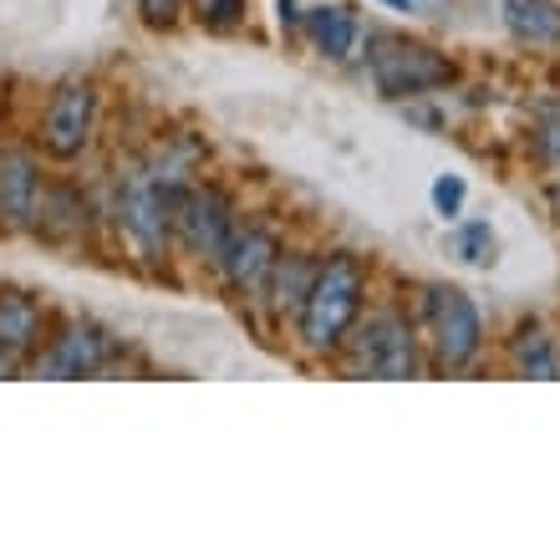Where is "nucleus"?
Masks as SVG:
<instances>
[{"label":"nucleus","mask_w":560,"mask_h":560,"mask_svg":"<svg viewBox=\"0 0 560 560\" xmlns=\"http://www.w3.org/2000/svg\"><path fill=\"white\" fill-rule=\"evenodd\" d=\"M372 295V270L362 255L331 250L322 255V270L311 280V295L301 316H295V341L306 357H337V347L347 341V331L357 326V316L368 311Z\"/></svg>","instance_id":"1"},{"label":"nucleus","mask_w":560,"mask_h":560,"mask_svg":"<svg viewBox=\"0 0 560 560\" xmlns=\"http://www.w3.org/2000/svg\"><path fill=\"white\" fill-rule=\"evenodd\" d=\"M418 347H423L418 322L398 301H383V306H368L357 316V326L337 347V362L347 377H387V383H402V377H418V372H423V352H418Z\"/></svg>","instance_id":"2"},{"label":"nucleus","mask_w":560,"mask_h":560,"mask_svg":"<svg viewBox=\"0 0 560 560\" xmlns=\"http://www.w3.org/2000/svg\"><path fill=\"white\" fill-rule=\"evenodd\" d=\"M174 205L178 189H163L159 178H148L143 163H128L113 174V220L128 235V245L153 266L174 255Z\"/></svg>","instance_id":"3"},{"label":"nucleus","mask_w":560,"mask_h":560,"mask_svg":"<svg viewBox=\"0 0 560 560\" xmlns=\"http://www.w3.org/2000/svg\"><path fill=\"white\" fill-rule=\"evenodd\" d=\"M423 316V341H428V362L439 372H464L479 362L485 352V316L458 285H428L418 301Z\"/></svg>","instance_id":"4"},{"label":"nucleus","mask_w":560,"mask_h":560,"mask_svg":"<svg viewBox=\"0 0 560 560\" xmlns=\"http://www.w3.org/2000/svg\"><path fill=\"white\" fill-rule=\"evenodd\" d=\"M235 224H240V205L230 189L209 184V178H194V184L178 189V205H174V250L178 255L205 260L214 270V260H220L224 240H230Z\"/></svg>","instance_id":"5"},{"label":"nucleus","mask_w":560,"mask_h":560,"mask_svg":"<svg viewBox=\"0 0 560 560\" xmlns=\"http://www.w3.org/2000/svg\"><path fill=\"white\" fill-rule=\"evenodd\" d=\"M285 250L280 245V230L270 220H245L230 230L224 240L220 260H214V276L230 295H235L240 306H260L266 301V280H270V266H276V255Z\"/></svg>","instance_id":"6"},{"label":"nucleus","mask_w":560,"mask_h":560,"mask_svg":"<svg viewBox=\"0 0 560 560\" xmlns=\"http://www.w3.org/2000/svg\"><path fill=\"white\" fill-rule=\"evenodd\" d=\"M372 82H377V92L383 97H423V92H439L448 88L458 77V67L443 51H433V46L423 42H402V36H387L377 51H372Z\"/></svg>","instance_id":"7"},{"label":"nucleus","mask_w":560,"mask_h":560,"mask_svg":"<svg viewBox=\"0 0 560 560\" xmlns=\"http://www.w3.org/2000/svg\"><path fill=\"white\" fill-rule=\"evenodd\" d=\"M118 362V337L97 322H61L31 357L36 377H97Z\"/></svg>","instance_id":"8"},{"label":"nucleus","mask_w":560,"mask_h":560,"mask_svg":"<svg viewBox=\"0 0 560 560\" xmlns=\"http://www.w3.org/2000/svg\"><path fill=\"white\" fill-rule=\"evenodd\" d=\"M92 133H97V88L61 82L42 113V153L57 163H72L92 148Z\"/></svg>","instance_id":"9"},{"label":"nucleus","mask_w":560,"mask_h":560,"mask_svg":"<svg viewBox=\"0 0 560 560\" xmlns=\"http://www.w3.org/2000/svg\"><path fill=\"white\" fill-rule=\"evenodd\" d=\"M97 205L88 194L57 178V184H42V199H36V220H31V235H42L46 245H82L97 230Z\"/></svg>","instance_id":"10"},{"label":"nucleus","mask_w":560,"mask_h":560,"mask_svg":"<svg viewBox=\"0 0 560 560\" xmlns=\"http://www.w3.org/2000/svg\"><path fill=\"white\" fill-rule=\"evenodd\" d=\"M42 184V163L31 148H0V235H31Z\"/></svg>","instance_id":"11"},{"label":"nucleus","mask_w":560,"mask_h":560,"mask_svg":"<svg viewBox=\"0 0 560 560\" xmlns=\"http://www.w3.org/2000/svg\"><path fill=\"white\" fill-rule=\"evenodd\" d=\"M322 270V250H280L276 266H270V280H266V301L260 311L270 316V326H295L301 306L311 295V280Z\"/></svg>","instance_id":"12"},{"label":"nucleus","mask_w":560,"mask_h":560,"mask_svg":"<svg viewBox=\"0 0 560 560\" xmlns=\"http://www.w3.org/2000/svg\"><path fill=\"white\" fill-rule=\"evenodd\" d=\"M46 337H51V316H46L42 301L21 291H0V347L26 362V357L42 352Z\"/></svg>","instance_id":"13"},{"label":"nucleus","mask_w":560,"mask_h":560,"mask_svg":"<svg viewBox=\"0 0 560 560\" xmlns=\"http://www.w3.org/2000/svg\"><path fill=\"white\" fill-rule=\"evenodd\" d=\"M306 31L316 42V51L331 61H347L357 51V42H362V21H357L352 5H316L306 15Z\"/></svg>","instance_id":"14"},{"label":"nucleus","mask_w":560,"mask_h":560,"mask_svg":"<svg viewBox=\"0 0 560 560\" xmlns=\"http://www.w3.org/2000/svg\"><path fill=\"white\" fill-rule=\"evenodd\" d=\"M199 163H205V143H199V138L194 133H168L159 153H148L143 159V168H148V178H159L163 189H184V184H194Z\"/></svg>","instance_id":"15"},{"label":"nucleus","mask_w":560,"mask_h":560,"mask_svg":"<svg viewBox=\"0 0 560 560\" xmlns=\"http://www.w3.org/2000/svg\"><path fill=\"white\" fill-rule=\"evenodd\" d=\"M510 368H515L520 377L556 383V377H560V347H556V337H550L540 322H525L515 337H510Z\"/></svg>","instance_id":"16"},{"label":"nucleus","mask_w":560,"mask_h":560,"mask_svg":"<svg viewBox=\"0 0 560 560\" xmlns=\"http://www.w3.org/2000/svg\"><path fill=\"white\" fill-rule=\"evenodd\" d=\"M504 26L515 31V42L560 46V5L556 0H504Z\"/></svg>","instance_id":"17"},{"label":"nucleus","mask_w":560,"mask_h":560,"mask_svg":"<svg viewBox=\"0 0 560 560\" xmlns=\"http://www.w3.org/2000/svg\"><path fill=\"white\" fill-rule=\"evenodd\" d=\"M448 250H454V260H464V266L489 270V266H494V250H500V240H494L489 220H464L454 235H448Z\"/></svg>","instance_id":"18"},{"label":"nucleus","mask_w":560,"mask_h":560,"mask_svg":"<svg viewBox=\"0 0 560 560\" xmlns=\"http://www.w3.org/2000/svg\"><path fill=\"white\" fill-rule=\"evenodd\" d=\"M464 199H469V184H464L458 174L433 178V209H439L443 220H458V214H464Z\"/></svg>","instance_id":"19"},{"label":"nucleus","mask_w":560,"mask_h":560,"mask_svg":"<svg viewBox=\"0 0 560 560\" xmlns=\"http://www.w3.org/2000/svg\"><path fill=\"white\" fill-rule=\"evenodd\" d=\"M178 11H184V0H138V15L148 26H174Z\"/></svg>","instance_id":"20"},{"label":"nucleus","mask_w":560,"mask_h":560,"mask_svg":"<svg viewBox=\"0 0 560 560\" xmlns=\"http://www.w3.org/2000/svg\"><path fill=\"white\" fill-rule=\"evenodd\" d=\"M535 153H540V163H546L550 174H560V122H546L535 133Z\"/></svg>","instance_id":"21"},{"label":"nucleus","mask_w":560,"mask_h":560,"mask_svg":"<svg viewBox=\"0 0 560 560\" xmlns=\"http://www.w3.org/2000/svg\"><path fill=\"white\" fill-rule=\"evenodd\" d=\"M280 5V26H301V11H295V0H276Z\"/></svg>","instance_id":"22"},{"label":"nucleus","mask_w":560,"mask_h":560,"mask_svg":"<svg viewBox=\"0 0 560 560\" xmlns=\"http://www.w3.org/2000/svg\"><path fill=\"white\" fill-rule=\"evenodd\" d=\"M15 372H21V357L0 347V377H15Z\"/></svg>","instance_id":"23"},{"label":"nucleus","mask_w":560,"mask_h":560,"mask_svg":"<svg viewBox=\"0 0 560 560\" xmlns=\"http://www.w3.org/2000/svg\"><path fill=\"white\" fill-rule=\"evenodd\" d=\"M550 209H556V220H560V174L550 178Z\"/></svg>","instance_id":"24"},{"label":"nucleus","mask_w":560,"mask_h":560,"mask_svg":"<svg viewBox=\"0 0 560 560\" xmlns=\"http://www.w3.org/2000/svg\"><path fill=\"white\" fill-rule=\"evenodd\" d=\"M383 5H393V11H413L418 0H383Z\"/></svg>","instance_id":"25"},{"label":"nucleus","mask_w":560,"mask_h":560,"mask_svg":"<svg viewBox=\"0 0 560 560\" xmlns=\"http://www.w3.org/2000/svg\"><path fill=\"white\" fill-rule=\"evenodd\" d=\"M194 5H199V15H205V11H209V5H214V0H194Z\"/></svg>","instance_id":"26"}]
</instances>
